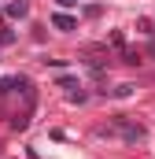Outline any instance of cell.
I'll return each instance as SVG.
<instances>
[{
  "mask_svg": "<svg viewBox=\"0 0 155 159\" xmlns=\"http://www.w3.org/2000/svg\"><path fill=\"white\" fill-rule=\"evenodd\" d=\"M7 15H15V19H22V15H26V0H15V4L7 7Z\"/></svg>",
  "mask_w": 155,
  "mask_h": 159,
  "instance_id": "1",
  "label": "cell"
},
{
  "mask_svg": "<svg viewBox=\"0 0 155 159\" xmlns=\"http://www.w3.org/2000/svg\"><path fill=\"white\" fill-rule=\"evenodd\" d=\"M52 22H55V26H59V30H74V19H70V15H55V19H52Z\"/></svg>",
  "mask_w": 155,
  "mask_h": 159,
  "instance_id": "2",
  "label": "cell"
},
{
  "mask_svg": "<svg viewBox=\"0 0 155 159\" xmlns=\"http://www.w3.org/2000/svg\"><path fill=\"white\" fill-rule=\"evenodd\" d=\"M55 4H59V7H74L78 0H55Z\"/></svg>",
  "mask_w": 155,
  "mask_h": 159,
  "instance_id": "3",
  "label": "cell"
}]
</instances>
